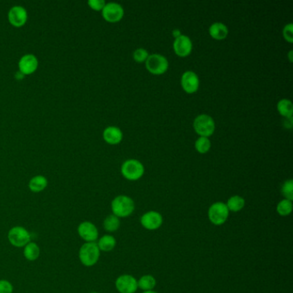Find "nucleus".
Segmentation results:
<instances>
[{
    "label": "nucleus",
    "instance_id": "f257e3e1",
    "mask_svg": "<svg viewBox=\"0 0 293 293\" xmlns=\"http://www.w3.org/2000/svg\"><path fill=\"white\" fill-rule=\"evenodd\" d=\"M113 214L118 218H127L134 212L135 204L134 199L127 195L115 197L111 203Z\"/></svg>",
    "mask_w": 293,
    "mask_h": 293
},
{
    "label": "nucleus",
    "instance_id": "f03ea898",
    "mask_svg": "<svg viewBox=\"0 0 293 293\" xmlns=\"http://www.w3.org/2000/svg\"><path fill=\"white\" fill-rule=\"evenodd\" d=\"M100 249L96 243H86L80 247L79 259L85 267H92L100 257Z\"/></svg>",
    "mask_w": 293,
    "mask_h": 293
},
{
    "label": "nucleus",
    "instance_id": "7ed1b4c3",
    "mask_svg": "<svg viewBox=\"0 0 293 293\" xmlns=\"http://www.w3.org/2000/svg\"><path fill=\"white\" fill-rule=\"evenodd\" d=\"M194 128L199 137L208 138L215 131V122L208 114H200L194 121Z\"/></svg>",
    "mask_w": 293,
    "mask_h": 293
},
{
    "label": "nucleus",
    "instance_id": "20e7f679",
    "mask_svg": "<svg viewBox=\"0 0 293 293\" xmlns=\"http://www.w3.org/2000/svg\"><path fill=\"white\" fill-rule=\"evenodd\" d=\"M145 167L139 160H127L121 165V174L126 179L137 181L144 176Z\"/></svg>",
    "mask_w": 293,
    "mask_h": 293
},
{
    "label": "nucleus",
    "instance_id": "39448f33",
    "mask_svg": "<svg viewBox=\"0 0 293 293\" xmlns=\"http://www.w3.org/2000/svg\"><path fill=\"white\" fill-rule=\"evenodd\" d=\"M147 71L154 75H162L168 71L169 61L163 55L158 53L150 54L146 61Z\"/></svg>",
    "mask_w": 293,
    "mask_h": 293
},
{
    "label": "nucleus",
    "instance_id": "423d86ee",
    "mask_svg": "<svg viewBox=\"0 0 293 293\" xmlns=\"http://www.w3.org/2000/svg\"><path fill=\"white\" fill-rule=\"evenodd\" d=\"M229 213L226 204L224 202H215L209 207V220L214 225H224L228 219Z\"/></svg>",
    "mask_w": 293,
    "mask_h": 293
},
{
    "label": "nucleus",
    "instance_id": "0eeeda50",
    "mask_svg": "<svg viewBox=\"0 0 293 293\" xmlns=\"http://www.w3.org/2000/svg\"><path fill=\"white\" fill-rule=\"evenodd\" d=\"M8 240L15 247H25L30 241V234L22 226H15L8 233Z\"/></svg>",
    "mask_w": 293,
    "mask_h": 293
},
{
    "label": "nucleus",
    "instance_id": "6e6552de",
    "mask_svg": "<svg viewBox=\"0 0 293 293\" xmlns=\"http://www.w3.org/2000/svg\"><path fill=\"white\" fill-rule=\"evenodd\" d=\"M101 16L108 23H118L123 18V7L120 3H106L104 8L101 10Z\"/></svg>",
    "mask_w": 293,
    "mask_h": 293
},
{
    "label": "nucleus",
    "instance_id": "1a4fd4ad",
    "mask_svg": "<svg viewBox=\"0 0 293 293\" xmlns=\"http://www.w3.org/2000/svg\"><path fill=\"white\" fill-rule=\"evenodd\" d=\"M8 20L12 26L16 28L23 27L28 21V11L21 5L12 6L8 12Z\"/></svg>",
    "mask_w": 293,
    "mask_h": 293
},
{
    "label": "nucleus",
    "instance_id": "9d476101",
    "mask_svg": "<svg viewBox=\"0 0 293 293\" xmlns=\"http://www.w3.org/2000/svg\"><path fill=\"white\" fill-rule=\"evenodd\" d=\"M115 287L120 293H134L138 290V280L129 274H123L117 278Z\"/></svg>",
    "mask_w": 293,
    "mask_h": 293
},
{
    "label": "nucleus",
    "instance_id": "9b49d317",
    "mask_svg": "<svg viewBox=\"0 0 293 293\" xmlns=\"http://www.w3.org/2000/svg\"><path fill=\"white\" fill-rule=\"evenodd\" d=\"M173 49L176 55L182 58L188 57L192 52V41L189 36L182 35L178 38L175 39V42L173 43Z\"/></svg>",
    "mask_w": 293,
    "mask_h": 293
},
{
    "label": "nucleus",
    "instance_id": "f8f14e48",
    "mask_svg": "<svg viewBox=\"0 0 293 293\" xmlns=\"http://www.w3.org/2000/svg\"><path fill=\"white\" fill-rule=\"evenodd\" d=\"M163 216L159 212L155 211L146 212L140 218V223L142 226L149 231H155L159 229L163 225Z\"/></svg>",
    "mask_w": 293,
    "mask_h": 293
},
{
    "label": "nucleus",
    "instance_id": "ddd939ff",
    "mask_svg": "<svg viewBox=\"0 0 293 293\" xmlns=\"http://www.w3.org/2000/svg\"><path fill=\"white\" fill-rule=\"evenodd\" d=\"M181 85L186 93L194 94L199 90V77L192 71L185 72L181 78Z\"/></svg>",
    "mask_w": 293,
    "mask_h": 293
},
{
    "label": "nucleus",
    "instance_id": "4468645a",
    "mask_svg": "<svg viewBox=\"0 0 293 293\" xmlns=\"http://www.w3.org/2000/svg\"><path fill=\"white\" fill-rule=\"evenodd\" d=\"M38 65V59L32 53L23 55L18 62L19 72L23 73V75H31L34 72H36Z\"/></svg>",
    "mask_w": 293,
    "mask_h": 293
},
{
    "label": "nucleus",
    "instance_id": "2eb2a0df",
    "mask_svg": "<svg viewBox=\"0 0 293 293\" xmlns=\"http://www.w3.org/2000/svg\"><path fill=\"white\" fill-rule=\"evenodd\" d=\"M78 235L86 243H95L98 240V230L92 222H82L78 227Z\"/></svg>",
    "mask_w": 293,
    "mask_h": 293
},
{
    "label": "nucleus",
    "instance_id": "dca6fc26",
    "mask_svg": "<svg viewBox=\"0 0 293 293\" xmlns=\"http://www.w3.org/2000/svg\"><path fill=\"white\" fill-rule=\"evenodd\" d=\"M102 137L107 143L114 146L121 143V140L123 139V134L119 127L110 126L105 128Z\"/></svg>",
    "mask_w": 293,
    "mask_h": 293
},
{
    "label": "nucleus",
    "instance_id": "f3484780",
    "mask_svg": "<svg viewBox=\"0 0 293 293\" xmlns=\"http://www.w3.org/2000/svg\"><path fill=\"white\" fill-rule=\"evenodd\" d=\"M229 30L227 26L222 23H212L209 28V35L213 39L222 41L228 36Z\"/></svg>",
    "mask_w": 293,
    "mask_h": 293
},
{
    "label": "nucleus",
    "instance_id": "a211bd4d",
    "mask_svg": "<svg viewBox=\"0 0 293 293\" xmlns=\"http://www.w3.org/2000/svg\"><path fill=\"white\" fill-rule=\"evenodd\" d=\"M48 184H49V182L45 176H36L30 180V183H29V188L32 192L40 193L46 189Z\"/></svg>",
    "mask_w": 293,
    "mask_h": 293
},
{
    "label": "nucleus",
    "instance_id": "6ab92c4d",
    "mask_svg": "<svg viewBox=\"0 0 293 293\" xmlns=\"http://www.w3.org/2000/svg\"><path fill=\"white\" fill-rule=\"evenodd\" d=\"M115 245H116V240L111 235H105L103 237H101L98 243V246L100 251H104V252H110L113 250Z\"/></svg>",
    "mask_w": 293,
    "mask_h": 293
},
{
    "label": "nucleus",
    "instance_id": "aec40b11",
    "mask_svg": "<svg viewBox=\"0 0 293 293\" xmlns=\"http://www.w3.org/2000/svg\"><path fill=\"white\" fill-rule=\"evenodd\" d=\"M245 199L239 195L232 196L226 203L229 212H238L244 207Z\"/></svg>",
    "mask_w": 293,
    "mask_h": 293
},
{
    "label": "nucleus",
    "instance_id": "412c9836",
    "mask_svg": "<svg viewBox=\"0 0 293 293\" xmlns=\"http://www.w3.org/2000/svg\"><path fill=\"white\" fill-rule=\"evenodd\" d=\"M156 279L152 275H144L138 280V288H140L141 290L145 292L153 290L156 287Z\"/></svg>",
    "mask_w": 293,
    "mask_h": 293
},
{
    "label": "nucleus",
    "instance_id": "4be33fe9",
    "mask_svg": "<svg viewBox=\"0 0 293 293\" xmlns=\"http://www.w3.org/2000/svg\"><path fill=\"white\" fill-rule=\"evenodd\" d=\"M278 112L283 117L291 118L293 114V102L288 99H282L280 100L277 104Z\"/></svg>",
    "mask_w": 293,
    "mask_h": 293
},
{
    "label": "nucleus",
    "instance_id": "5701e85b",
    "mask_svg": "<svg viewBox=\"0 0 293 293\" xmlns=\"http://www.w3.org/2000/svg\"><path fill=\"white\" fill-rule=\"evenodd\" d=\"M23 254L28 261H36L40 256V247L35 243H29L24 247Z\"/></svg>",
    "mask_w": 293,
    "mask_h": 293
},
{
    "label": "nucleus",
    "instance_id": "b1692460",
    "mask_svg": "<svg viewBox=\"0 0 293 293\" xmlns=\"http://www.w3.org/2000/svg\"><path fill=\"white\" fill-rule=\"evenodd\" d=\"M120 226H121L120 218L114 214L108 216L103 222V227L108 232H116L118 229L120 228Z\"/></svg>",
    "mask_w": 293,
    "mask_h": 293
},
{
    "label": "nucleus",
    "instance_id": "393cba45",
    "mask_svg": "<svg viewBox=\"0 0 293 293\" xmlns=\"http://www.w3.org/2000/svg\"><path fill=\"white\" fill-rule=\"evenodd\" d=\"M293 201H291L289 199H284L279 202L276 211L280 216L287 217V216L290 215L293 212Z\"/></svg>",
    "mask_w": 293,
    "mask_h": 293
},
{
    "label": "nucleus",
    "instance_id": "a878e982",
    "mask_svg": "<svg viewBox=\"0 0 293 293\" xmlns=\"http://www.w3.org/2000/svg\"><path fill=\"white\" fill-rule=\"evenodd\" d=\"M195 146L199 153L205 154L207 153L211 149L212 143H211V140H209V138L199 137L196 140Z\"/></svg>",
    "mask_w": 293,
    "mask_h": 293
},
{
    "label": "nucleus",
    "instance_id": "bb28decb",
    "mask_svg": "<svg viewBox=\"0 0 293 293\" xmlns=\"http://www.w3.org/2000/svg\"><path fill=\"white\" fill-rule=\"evenodd\" d=\"M281 192L283 195L285 199H289L291 201H293V181L292 179L287 180L283 185H282V189H281Z\"/></svg>",
    "mask_w": 293,
    "mask_h": 293
},
{
    "label": "nucleus",
    "instance_id": "cd10ccee",
    "mask_svg": "<svg viewBox=\"0 0 293 293\" xmlns=\"http://www.w3.org/2000/svg\"><path fill=\"white\" fill-rule=\"evenodd\" d=\"M149 55H150L149 52H148L146 49H136V50L134 51V53H133L134 59L135 61L137 62V63H143V62L146 63Z\"/></svg>",
    "mask_w": 293,
    "mask_h": 293
},
{
    "label": "nucleus",
    "instance_id": "c85d7f7f",
    "mask_svg": "<svg viewBox=\"0 0 293 293\" xmlns=\"http://www.w3.org/2000/svg\"><path fill=\"white\" fill-rule=\"evenodd\" d=\"M106 2L104 0H89L88 5L92 10L100 11L104 8Z\"/></svg>",
    "mask_w": 293,
    "mask_h": 293
},
{
    "label": "nucleus",
    "instance_id": "c756f323",
    "mask_svg": "<svg viewBox=\"0 0 293 293\" xmlns=\"http://www.w3.org/2000/svg\"><path fill=\"white\" fill-rule=\"evenodd\" d=\"M283 36L285 40L289 43H293V25L289 23L285 26L283 30Z\"/></svg>",
    "mask_w": 293,
    "mask_h": 293
},
{
    "label": "nucleus",
    "instance_id": "7c9ffc66",
    "mask_svg": "<svg viewBox=\"0 0 293 293\" xmlns=\"http://www.w3.org/2000/svg\"><path fill=\"white\" fill-rule=\"evenodd\" d=\"M13 293V287L12 285L7 280H0V293Z\"/></svg>",
    "mask_w": 293,
    "mask_h": 293
},
{
    "label": "nucleus",
    "instance_id": "2f4dec72",
    "mask_svg": "<svg viewBox=\"0 0 293 293\" xmlns=\"http://www.w3.org/2000/svg\"><path fill=\"white\" fill-rule=\"evenodd\" d=\"M172 35L175 37V39H176L182 36V33H181V30L176 29V30H173Z\"/></svg>",
    "mask_w": 293,
    "mask_h": 293
},
{
    "label": "nucleus",
    "instance_id": "473e14b6",
    "mask_svg": "<svg viewBox=\"0 0 293 293\" xmlns=\"http://www.w3.org/2000/svg\"><path fill=\"white\" fill-rule=\"evenodd\" d=\"M292 55H293V51H291L289 52V59H290V61L293 62V58H292Z\"/></svg>",
    "mask_w": 293,
    "mask_h": 293
},
{
    "label": "nucleus",
    "instance_id": "72a5a7b5",
    "mask_svg": "<svg viewBox=\"0 0 293 293\" xmlns=\"http://www.w3.org/2000/svg\"><path fill=\"white\" fill-rule=\"evenodd\" d=\"M143 293H157L156 292H154V291H148V292H144Z\"/></svg>",
    "mask_w": 293,
    "mask_h": 293
},
{
    "label": "nucleus",
    "instance_id": "f704fd0d",
    "mask_svg": "<svg viewBox=\"0 0 293 293\" xmlns=\"http://www.w3.org/2000/svg\"><path fill=\"white\" fill-rule=\"evenodd\" d=\"M95 293V292H93V293Z\"/></svg>",
    "mask_w": 293,
    "mask_h": 293
}]
</instances>
